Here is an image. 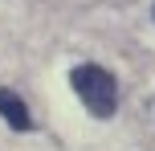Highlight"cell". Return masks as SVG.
I'll use <instances>...</instances> for the list:
<instances>
[{"mask_svg":"<svg viewBox=\"0 0 155 151\" xmlns=\"http://www.w3.org/2000/svg\"><path fill=\"white\" fill-rule=\"evenodd\" d=\"M70 86H74V94L82 98V106L94 119H110V114L118 110V82H114V74L102 70V65H94V61L74 65Z\"/></svg>","mask_w":155,"mask_h":151,"instance_id":"1","label":"cell"},{"mask_svg":"<svg viewBox=\"0 0 155 151\" xmlns=\"http://www.w3.org/2000/svg\"><path fill=\"white\" fill-rule=\"evenodd\" d=\"M0 119H4L12 131H33V114H29V106H25V98L12 94V90H0Z\"/></svg>","mask_w":155,"mask_h":151,"instance_id":"2","label":"cell"}]
</instances>
